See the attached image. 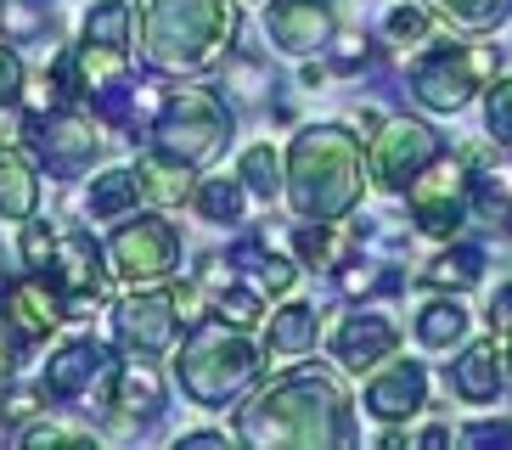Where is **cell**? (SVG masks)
<instances>
[{
	"mask_svg": "<svg viewBox=\"0 0 512 450\" xmlns=\"http://www.w3.org/2000/svg\"><path fill=\"white\" fill-rule=\"evenodd\" d=\"M237 445H287V450H338L355 445V417L338 377L321 366H293L276 383L237 405Z\"/></svg>",
	"mask_w": 512,
	"mask_h": 450,
	"instance_id": "obj_1",
	"label": "cell"
},
{
	"mask_svg": "<svg viewBox=\"0 0 512 450\" xmlns=\"http://www.w3.org/2000/svg\"><path fill=\"white\" fill-rule=\"evenodd\" d=\"M366 158H361V141L355 130L344 124H310V130L293 135L287 147V203L299 220H349L355 203L366 197Z\"/></svg>",
	"mask_w": 512,
	"mask_h": 450,
	"instance_id": "obj_2",
	"label": "cell"
},
{
	"mask_svg": "<svg viewBox=\"0 0 512 450\" xmlns=\"http://www.w3.org/2000/svg\"><path fill=\"white\" fill-rule=\"evenodd\" d=\"M242 17L231 0H141V57L158 74H203L231 51Z\"/></svg>",
	"mask_w": 512,
	"mask_h": 450,
	"instance_id": "obj_3",
	"label": "cell"
},
{
	"mask_svg": "<svg viewBox=\"0 0 512 450\" xmlns=\"http://www.w3.org/2000/svg\"><path fill=\"white\" fill-rule=\"evenodd\" d=\"M259 366H265V355L248 338V327H231L209 310L203 321H192L181 355H175V383L192 405L226 411V405H242V394L254 389Z\"/></svg>",
	"mask_w": 512,
	"mask_h": 450,
	"instance_id": "obj_4",
	"label": "cell"
},
{
	"mask_svg": "<svg viewBox=\"0 0 512 450\" xmlns=\"http://www.w3.org/2000/svg\"><path fill=\"white\" fill-rule=\"evenodd\" d=\"M231 130H237V119H231V102L220 90L181 85V90H169L164 107H158V119L147 124V147L197 169V164H209V158L226 152Z\"/></svg>",
	"mask_w": 512,
	"mask_h": 450,
	"instance_id": "obj_5",
	"label": "cell"
},
{
	"mask_svg": "<svg viewBox=\"0 0 512 450\" xmlns=\"http://www.w3.org/2000/svg\"><path fill=\"white\" fill-rule=\"evenodd\" d=\"M496 51L490 45H428L417 62H411V96H417V107H428V113H462L473 96H479V85L490 74H496Z\"/></svg>",
	"mask_w": 512,
	"mask_h": 450,
	"instance_id": "obj_6",
	"label": "cell"
},
{
	"mask_svg": "<svg viewBox=\"0 0 512 450\" xmlns=\"http://www.w3.org/2000/svg\"><path fill=\"white\" fill-rule=\"evenodd\" d=\"M400 197H406L411 225L422 237H456L473 220V164L462 152H439Z\"/></svg>",
	"mask_w": 512,
	"mask_h": 450,
	"instance_id": "obj_7",
	"label": "cell"
},
{
	"mask_svg": "<svg viewBox=\"0 0 512 450\" xmlns=\"http://www.w3.org/2000/svg\"><path fill=\"white\" fill-rule=\"evenodd\" d=\"M23 147L51 180H79L91 175V164L102 158V130L96 119L74 113V107H46L23 119Z\"/></svg>",
	"mask_w": 512,
	"mask_h": 450,
	"instance_id": "obj_8",
	"label": "cell"
},
{
	"mask_svg": "<svg viewBox=\"0 0 512 450\" xmlns=\"http://www.w3.org/2000/svg\"><path fill=\"white\" fill-rule=\"evenodd\" d=\"M68 79H74V96H85L107 124H130V102H136L130 45H102L79 34L74 57H68Z\"/></svg>",
	"mask_w": 512,
	"mask_h": 450,
	"instance_id": "obj_9",
	"label": "cell"
},
{
	"mask_svg": "<svg viewBox=\"0 0 512 450\" xmlns=\"http://www.w3.org/2000/svg\"><path fill=\"white\" fill-rule=\"evenodd\" d=\"M107 259L130 287H158L181 270V231L158 214H136V220L124 214V225L107 242Z\"/></svg>",
	"mask_w": 512,
	"mask_h": 450,
	"instance_id": "obj_10",
	"label": "cell"
},
{
	"mask_svg": "<svg viewBox=\"0 0 512 450\" xmlns=\"http://www.w3.org/2000/svg\"><path fill=\"white\" fill-rule=\"evenodd\" d=\"M46 276L57 282L68 315H96L107 304V276H113V265H102V248H96L91 231H62L51 242Z\"/></svg>",
	"mask_w": 512,
	"mask_h": 450,
	"instance_id": "obj_11",
	"label": "cell"
},
{
	"mask_svg": "<svg viewBox=\"0 0 512 450\" xmlns=\"http://www.w3.org/2000/svg\"><path fill=\"white\" fill-rule=\"evenodd\" d=\"M439 130H428L422 119H383L372 130V158H366V169L377 175V186L383 192H406L411 180L422 175V169L439 158Z\"/></svg>",
	"mask_w": 512,
	"mask_h": 450,
	"instance_id": "obj_12",
	"label": "cell"
},
{
	"mask_svg": "<svg viewBox=\"0 0 512 450\" xmlns=\"http://www.w3.org/2000/svg\"><path fill=\"white\" fill-rule=\"evenodd\" d=\"M62 321H68V310H62V293L46 270H29V276L6 282V293H0V332H6V344H12L17 360H23L29 344L51 338Z\"/></svg>",
	"mask_w": 512,
	"mask_h": 450,
	"instance_id": "obj_13",
	"label": "cell"
},
{
	"mask_svg": "<svg viewBox=\"0 0 512 450\" xmlns=\"http://www.w3.org/2000/svg\"><path fill=\"white\" fill-rule=\"evenodd\" d=\"M113 338H119L124 355H169L175 338H181V310H175V293H158V287H136L130 299L113 310Z\"/></svg>",
	"mask_w": 512,
	"mask_h": 450,
	"instance_id": "obj_14",
	"label": "cell"
},
{
	"mask_svg": "<svg viewBox=\"0 0 512 450\" xmlns=\"http://www.w3.org/2000/svg\"><path fill=\"white\" fill-rule=\"evenodd\" d=\"M113 366H119V360L107 355L96 338H68L57 355H46L40 400H51V405H91V394L102 389V383H113Z\"/></svg>",
	"mask_w": 512,
	"mask_h": 450,
	"instance_id": "obj_15",
	"label": "cell"
},
{
	"mask_svg": "<svg viewBox=\"0 0 512 450\" xmlns=\"http://www.w3.org/2000/svg\"><path fill=\"white\" fill-rule=\"evenodd\" d=\"M265 34H271V45L282 51V57H316L321 45L338 40L332 0H271Z\"/></svg>",
	"mask_w": 512,
	"mask_h": 450,
	"instance_id": "obj_16",
	"label": "cell"
},
{
	"mask_svg": "<svg viewBox=\"0 0 512 450\" xmlns=\"http://www.w3.org/2000/svg\"><path fill=\"white\" fill-rule=\"evenodd\" d=\"M366 417L377 422H411L428 405V372H422L417 360H383V372H372V383H366L361 394Z\"/></svg>",
	"mask_w": 512,
	"mask_h": 450,
	"instance_id": "obj_17",
	"label": "cell"
},
{
	"mask_svg": "<svg viewBox=\"0 0 512 450\" xmlns=\"http://www.w3.org/2000/svg\"><path fill=\"white\" fill-rule=\"evenodd\" d=\"M394 349H400V327L377 310L344 315V327L332 332V360H338L344 372H377Z\"/></svg>",
	"mask_w": 512,
	"mask_h": 450,
	"instance_id": "obj_18",
	"label": "cell"
},
{
	"mask_svg": "<svg viewBox=\"0 0 512 450\" xmlns=\"http://www.w3.org/2000/svg\"><path fill=\"white\" fill-rule=\"evenodd\" d=\"M451 389L473 405H490L501 389H507V360H501L496 338H484V344H467L451 366Z\"/></svg>",
	"mask_w": 512,
	"mask_h": 450,
	"instance_id": "obj_19",
	"label": "cell"
},
{
	"mask_svg": "<svg viewBox=\"0 0 512 450\" xmlns=\"http://www.w3.org/2000/svg\"><path fill=\"white\" fill-rule=\"evenodd\" d=\"M164 417V383L147 360L113 366V422H158Z\"/></svg>",
	"mask_w": 512,
	"mask_h": 450,
	"instance_id": "obj_20",
	"label": "cell"
},
{
	"mask_svg": "<svg viewBox=\"0 0 512 450\" xmlns=\"http://www.w3.org/2000/svg\"><path fill=\"white\" fill-rule=\"evenodd\" d=\"M34 158L17 147H0V220H34L40 214V175H34Z\"/></svg>",
	"mask_w": 512,
	"mask_h": 450,
	"instance_id": "obj_21",
	"label": "cell"
},
{
	"mask_svg": "<svg viewBox=\"0 0 512 450\" xmlns=\"http://www.w3.org/2000/svg\"><path fill=\"white\" fill-rule=\"evenodd\" d=\"M136 175H141V192H147L158 209H181V203H192V192H197L192 164L164 158V152H152V147L136 158Z\"/></svg>",
	"mask_w": 512,
	"mask_h": 450,
	"instance_id": "obj_22",
	"label": "cell"
},
{
	"mask_svg": "<svg viewBox=\"0 0 512 450\" xmlns=\"http://www.w3.org/2000/svg\"><path fill=\"white\" fill-rule=\"evenodd\" d=\"M321 338V310L316 304H282V310H271V327H265V355H310Z\"/></svg>",
	"mask_w": 512,
	"mask_h": 450,
	"instance_id": "obj_23",
	"label": "cell"
},
{
	"mask_svg": "<svg viewBox=\"0 0 512 450\" xmlns=\"http://www.w3.org/2000/svg\"><path fill=\"white\" fill-rule=\"evenodd\" d=\"M417 282L434 287V293H467V287H479L484 282V248L456 242V248H445L439 259H428L417 270Z\"/></svg>",
	"mask_w": 512,
	"mask_h": 450,
	"instance_id": "obj_24",
	"label": "cell"
},
{
	"mask_svg": "<svg viewBox=\"0 0 512 450\" xmlns=\"http://www.w3.org/2000/svg\"><path fill=\"white\" fill-rule=\"evenodd\" d=\"M141 197H147V192H141L136 169H102V175L91 180L85 209H91V220H124V214H136Z\"/></svg>",
	"mask_w": 512,
	"mask_h": 450,
	"instance_id": "obj_25",
	"label": "cell"
},
{
	"mask_svg": "<svg viewBox=\"0 0 512 450\" xmlns=\"http://www.w3.org/2000/svg\"><path fill=\"white\" fill-rule=\"evenodd\" d=\"M422 6L456 34H496L512 17V0H422Z\"/></svg>",
	"mask_w": 512,
	"mask_h": 450,
	"instance_id": "obj_26",
	"label": "cell"
},
{
	"mask_svg": "<svg viewBox=\"0 0 512 450\" xmlns=\"http://www.w3.org/2000/svg\"><path fill=\"white\" fill-rule=\"evenodd\" d=\"M467 338V310L456 304V293L451 299H428L417 310V344L422 349H456Z\"/></svg>",
	"mask_w": 512,
	"mask_h": 450,
	"instance_id": "obj_27",
	"label": "cell"
},
{
	"mask_svg": "<svg viewBox=\"0 0 512 450\" xmlns=\"http://www.w3.org/2000/svg\"><path fill=\"white\" fill-rule=\"evenodd\" d=\"M237 180L248 186V197H265V203H276V197H282V186H287V158L271 147V141H259V147L242 152Z\"/></svg>",
	"mask_w": 512,
	"mask_h": 450,
	"instance_id": "obj_28",
	"label": "cell"
},
{
	"mask_svg": "<svg viewBox=\"0 0 512 450\" xmlns=\"http://www.w3.org/2000/svg\"><path fill=\"white\" fill-rule=\"evenodd\" d=\"M293 248H299L304 265H316V270L349 265V237L338 231V225H327V220H304L299 231H293Z\"/></svg>",
	"mask_w": 512,
	"mask_h": 450,
	"instance_id": "obj_29",
	"label": "cell"
},
{
	"mask_svg": "<svg viewBox=\"0 0 512 450\" xmlns=\"http://www.w3.org/2000/svg\"><path fill=\"white\" fill-rule=\"evenodd\" d=\"M242 203H248V186L237 175H214L192 192V209L203 214L209 225H237L242 220Z\"/></svg>",
	"mask_w": 512,
	"mask_h": 450,
	"instance_id": "obj_30",
	"label": "cell"
},
{
	"mask_svg": "<svg viewBox=\"0 0 512 450\" xmlns=\"http://www.w3.org/2000/svg\"><path fill=\"white\" fill-rule=\"evenodd\" d=\"M85 40H102V45H130L136 40V6L130 0H96L85 12Z\"/></svg>",
	"mask_w": 512,
	"mask_h": 450,
	"instance_id": "obj_31",
	"label": "cell"
},
{
	"mask_svg": "<svg viewBox=\"0 0 512 450\" xmlns=\"http://www.w3.org/2000/svg\"><path fill=\"white\" fill-rule=\"evenodd\" d=\"M17 445H29V450H85V445H96V439L79 434V428H62V422H51V417H29V422H17Z\"/></svg>",
	"mask_w": 512,
	"mask_h": 450,
	"instance_id": "obj_32",
	"label": "cell"
},
{
	"mask_svg": "<svg viewBox=\"0 0 512 450\" xmlns=\"http://www.w3.org/2000/svg\"><path fill=\"white\" fill-rule=\"evenodd\" d=\"M209 304H214L220 321H231V327H259V321H265V293H259V287L231 282V287H220Z\"/></svg>",
	"mask_w": 512,
	"mask_h": 450,
	"instance_id": "obj_33",
	"label": "cell"
},
{
	"mask_svg": "<svg viewBox=\"0 0 512 450\" xmlns=\"http://www.w3.org/2000/svg\"><path fill=\"white\" fill-rule=\"evenodd\" d=\"M484 130H490V141H496V147L512 152V74L484 90Z\"/></svg>",
	"mask_w": 512,
	"mask_h": 450,
	"instance_id": "obj_34",
	"label": "cell"
},
{
	"mask_svg": "<svg viewBox=\"0 0 512 450\" xmlns=\"http://www.w3.org/2000/svg\"><path fill=\"white\" fill-rule=\"evenodd\" d=\"M338 287H344L349 299H366V293H389L400 287V270H377V265H338Z\"/></svg>",
	"mask_w": 512,
	"mask_h": 450,
	"instance_id": "obj_35",
	"label": "cell"
},
{
	"mask_svg": "<svg viewBox=\"0 0 512 450\" xmlns=\"http://www.w3.org/2000/svg\"><path fill=\"white\" fill-rule=\"evenodd\" d=\"M383 34H389V45H422L428 40V12L422 6H394L383 17Z\"/></svg>",
	"mask_w": 512,
	"mask_h": 450,
	"instance_id": "obj_36",
	"label": "cell"
},
{
	"mask_svg": "<svg viewBox=\"0 0 512 450\" xmlns=\"http://www.w3.org/2000/svg\"><path fill=\"white\" fill-rule=\"evenodd\" d=\"M23 85H29V68H23V57L6 45V34H0V107L23 102Z\"/></svg>",
	"mask_w": 512,
	"mask_h": 450,
	"instance_id": "obj_37",
	"label": "cell"
},
{
	"mask_svg": "<svg viewBox=\"0 0 512 450\" xmlns=\"http://www.w3.org/2000/svg\"><path fill=\"white\" fill-rule=\"evenodd\" d=\"M254 282H259V293H287V287L299 282V265H293V259H282V254H259Z\"/></svg>",
	"mask_w": 512,
	"mask_h": 450,
	"instance_id": "obj_38",
	"label": "cell"
},
{
	"mask_svg": "<svg viewBox=\"0 0 512 450\" xmlns=\"http://www.w3.org/2000/svg\"><path fill=\"white\" fill-rule=\"evenodd\" d=\"M456 439L462 445H507L512 450V422H467V428H456Z\"/></svg>",
	"mask_w": 512,
	"mask_h": 450,
	"instance_id": "obj_39",
	"label": "cell"
},
{
	"mask_svg": "<svg viewBox=\"0 0 512 450\" xmlns=\"http://www.w3.org/2000/svg\"><path fill=\"white\" fill-rule=\"evenodd\" d=\"M484 321H490V338H512V282L507 287H496V299H490V315H484Z\"/></svg>",
	"mask_w": 512,
	"mask_h": 450,
	"instance_id": "obj_40",
	"label": "cell"
},
{
	"mask_svg": "<svg viewBox=\"0 0 512 450\" xmlns=\"http://www.w3.org/2000/svg\"><path fill=\"white\" fill-rule=\"evenodd\" d=\"M338 62H344V68L366 62V40H361V34H338Z\"/></svg>",
	"mask_w": 512,
	"mask_h": 450,
	"instance_id": "obj_41",
	"label": "cell"
},
{
	"mask_svg": "<svg viewBox=\"0 0 512 450\" xmlns=\"http://www.w3.org/2000/svg\"><path fill=\"white\" fill-rule=\"evenodd\" d=\"M181 445L186 450H220V445H237V439H226V434H181Z\"/></svg>",
	"mask_w": 512,
	"mask_h": 450,
	"instance_id": "obj_42",
	"label": "cell"
},
{
	"mask_svg": "<svg viewBox=\"0 0 512 450\" xmlns=\"http://www.w3.org/2000/svg\"><path fill=\"white\" fill-rule=\"evenodd\" d=\"M12 372H17V355L0 349V405H6V389H12Z\"/></svg>",
	"mask_w": 512,
	"mask_h": 450,
	"instance_id": "obj_43",
	"label": "cell"
},
{
	"mask_svg": "<svg viewBox=\"0 0 512 450\" xmlns=\"http://www.w3.org/2000/svg\"><path fill=\"white\" fill-rule=\"evenodd\" d=\"M507 383H512V355H507Z\"/></svg>",
	"mask_w": 512,
	"mask_h": 450,
	"instance_id": "obj_44",
	"label": "cell"
},
{
	"mask_svg": "<svg viewBox=\"0 0 512 450\" xmlns=\"http://www.w3.org/2000/svg\"><path fill=\"white\" fill-rule=\"evenodd\" d=\"M0 293H6V276H0Z\"/></svg>",
	"mask_w": 512,
	"mask_h": 450,
	"instance_id": "obj_45",
	"label": "cell"
},
{
	"mask_svg": "<svg viewBox=\"0 0 512 450\" xmlns=\"http://www.w3.org/2000/svg\"><path fill=\"white\" fill-rule=\"evenodd\" d=\"M0 6H6V0H0Z\"/></svg>",
	"mask_w": 512,
	"mask_h": 450,
	"instance_id": "obj_46",
	"label": "cell"
}]
</instances>
